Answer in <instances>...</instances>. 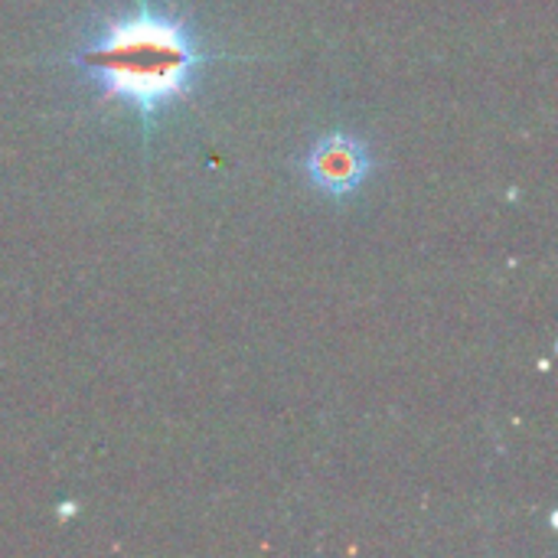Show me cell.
Segmentation results:
<instances>
[{
	"label": "cell",
	"instance_id": "6da1fadb",
	"mask_svg": "<svg viewBox=\"0 0 558 558\" xmlns=\"http://www.w3.org/2000/svg\"><path fill=\"white\" fill-rule=\"evenodd\" d=\"M78 62L101 78L108 98H121L137 114L154 118L157 108L190 92L199 52L180 23L141 10L108 23Z\"/></svg>",
	"mask_w": 558,
	"mask_h": 558
},
{
	"label": "cell",
	"instance_id": "7a4b0ae2",
	"mask_svg": "<svg viewBox=\"0 0 558 558\" xmlns=\"http://www.w3.org/2000/svg\"><path fill=\"white\" fill-rule=\"evenodd\" d=\"M304 167L311 183L327 196H350L369 173V154L356 137L330 134L314 144Z\"/></svg>",
	"mask_w": 558,
	"mask_h": 558
}]
</instances>
